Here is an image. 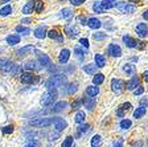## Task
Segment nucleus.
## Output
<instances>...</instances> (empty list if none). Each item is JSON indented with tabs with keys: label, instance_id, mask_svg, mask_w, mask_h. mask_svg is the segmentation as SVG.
Wrapping results in <instances>:
<instances>
[{
	"label": "nucleus",
	"instance_id": "6",
	"mask_svg": "<svg viewBox=\"0 0 148 147\" xmlns=\"http://www.w3.org/2000/svg\"><path fill=\"white\" fill-rule=\"evenodd\" d=\"M107 53L112 57H120L122 56V49L116 44H110V46L107 48Z\"/></svg>",
	"mask_w": 148,
	"mask_h": 147
},
{
	"label": "nucleus",
	"instance_id": "24",
	"mask_svg": "<svg viewBox=\"0 0 148 147\" xmlns=\"http://www.w3.org/2000/svg\"><path fill=\"white\" fill-rule=\"evenodd\" d=\"M98 93H99V88H98L97 85H94V86H87V88H86V94L90 95V97H95Z\"/></svg>",
	"mask_w": 148,
	"mask_h": 147
},
{
	"label": "nucleus",
	"instance_id": "34",
	"mask_svg": "<svg viewBox=\"0 0 148 147\" xmlns=\"http://www.w3.org/2000/svg\"><path fill=\"white\" fill-rule=\"evenodd\" d=\"M33 7H34V11H36V12H42L44 3L41 1V0H34V1H33Z\"/></svg>",
	"mask_w": 148,
	"mask_h": 147
},
{
	"label": "nucleus",
	"instance_id": "42",
	"mask_svg": "<svg viewBox=\"0 0 148 147\" xmlns=\"http://www.w3.org/2000/svg\"><path fill=\"white\" fill-rule=\"evenodd\" d=\"M131 125H132V122L130 119H123L122 122H120V129H123V130H127L131 127Z\"/></svg>",
	"mask_w": 148,
	"mask_h": 147
},
{
	"label": "nucleus",
	"instance_id": "40",
	"mask_svg": "<svg viewBox=\"0 0 148 147\" xmlns=\"http://www.w3.org/2000/svg\"><path fill=\"white\" fill-rule=\"evenodd\" d=\"M78 90V84L77 82H73V84H70V85L68 86V94H74V93Z\"/></svg>",
	"mask_w": 148,
	"mask_h": 147
},
{
	"label": "nucleus",
	"instance_id": "32",
	"mask_svg": "<svg viewBox=\"0 0 148 147\" xmlns=\"http://www.w3.org/2000/svg\"><path fill=\"white\" fill-rule=\"evenodd\" d=\"M145 114V107H143V106H140V107H138L135 111H134V118H142L143 115Z\"/></svg>",
	"mask_w": 148,
	"mask_h": 147
},
{
	"label": "nucleus",
	"instance_id": "29",
	"mask_svg": "<svg viewBox=\"0 0 148 147\" xmlns=\"http://www.w3.org/2000/svg\"><path fill=\"white\" fill-rule=\"evenodd\" d=\"M95 69H97V65H94V64H87V65H85L83 66V70L86 72L87 74H95Z\"/></svg>",
	"mask_w": 148,
	"mask_h": 147
},
{
	"label": "nucleus",
	"instance_id": "33",
	"mask_svg": "<svg viewBox=\"0 0 148 147\" xmlns=\"http://www.w3.org/2000/svg\"><path fill=\"white\" fill-rule=\"evenodd\" d=\"M102 143V137L101 135H94L91 139V147H99Z\"/></svg>",
	"mask_w": 148,
	"mask_h": 147
},
{
	"label": "nucleus",
	"instance_id": "7",
	"mask_svg": "<svg viewBox=\"0 0 148 147\" xmlns=\"http://www.w3.org/2000/svg\"><path fill=\"white\" fill-rule=\"evenodd\" d=\"M136 33H138L139 37H142V39H144V37L148 36V25L145 24V23H140V24L136 25Z\"/></svg>",
	"mask_w": 148,
	"mask_h": 147
},
{
	"label": "nucleus",
	"instance_id": "15",
	"mask_svg": "<svg viewBox=\"0 0 148 147\" xmlns=\"http://www.w3.org/2000/svg\"><path fill=\"white\" fill-rule=\"evenodd\" d=\"M32 50H33V46L27 45V46H23L21 49H18L17 52H16V55H17L18 57H25V56H27L28 53H31Z\"/></svg>",
	"mask_w": 148,
	"mask_h": 147
},
{
	"label": "nucleus",
	"instance_id": "46",
	"mask_svg": "<svg viewBox=\"0 0 148 147\" xmlns=\"http://www.w3.org/2000/svg\"><path fill=\"white\" fill-rule=\"evenodd\" d=\"M94 11H95L97 13H103V12H105V9L102 8L101 3H95V4H94Z\"/></svg>",
	"mask_w": 148,
	"mask_h": 147
},
{
	"label": "nucleus",
	"instance_id": "23",
	"mask_svg": "<svg viewBox=\"0 0 148 147\" xmlns=\"http://www.w3.org/2000/svg\"><path fill=\"white\" fill-rule=\"evenodd\" d=\"M87 25H89L91 29H98L102 24H101V21H99L98 19L91 17V19H89V20H87Z\"/></svg>",
	"mask_w": 148,
	"mask_h": 147
},
{
	"label": "nucleus",
	"instance_id": "57",
	"mask_svg": "<svg viewBox=\"0 0 148 147\" xmlns=\"http://www.w3.org/2000/svg\"><path fill=\"white\" fill-rule=\"evenodd\" d=\"M143 17L145 19V20H148V9H145L144 13H143Z\"/></svg>",
	"mask_w": 148,
	"mask_h": 147
},
{
	"label": "nucleus",
	"instance_id": "50",
	"mask_svg": "<svg viewBox=\"0 0 148 147\" xmlns=\"http://www.w3.org/2000/svg\"><path fill=\"white\" fill-rule=\"evenodd\" d=\"M38 146H40V143H38L37 141H34V139H33V141H31L29 143L27 144V146H24V147H38Z\"/></svg>",
	"mask_w": 148,
	"mask_h": 147
},
{
	"label": "nucleus",
	"instance_id": "44",
	"mask_svg": "<svg viewBox=\"0 0 148 147\" xmlns=\"http://www.w3.org/2000/svg\"><path fill=\"white\" fill-rule=\"evenodd\" d=\"M60 35H61V33H58V32H57V29H52V31H49L48 33H46V36L49 37V39H57Z\"/></svg>",
	"mask_w": 148,
	"mask_h": 147
},
{
	"label": "nucleus",
	"instance_id": "52",
	"mask_svg": "<svg viewBox=\"0 0 148 147\" xmlns=\"http://www.w3.org/2000/svg\"><path fill=\"white\" fill-rule=\"evenodd\" d=\"M82 101H74L73 104H71V107H73V110H78L79 109V105Z\"/></svg>",
	"mask_w": 148,
	"mask_h": 147
},
{
	"label": "nucleus",
	"instance_id": "17",
	"mask_svg": "<svg viewBox=\"0 0 148 147\" xmlns=\"http://www.w3.org/2000/svg\"><path fill=\"white\" fill-rule=\"evenodd\" d=\"M101 6L103 9H111L116 6V0H102Z\"/></svg>",
	"mask_w": 148,
	"mask_h": 147
},
{
	"label": "nucleus",
	"instance_id": "11",
	"mask_svg": "<svg viewBox=\"0 0 148 147\" xmlns=\"http://www.w3.org/2000/svg\"><path fill=\"white\" fill-rule=\"evenodd\" d=\"M66 126H68V123H66V121L62 119V118H56L54 121V129L56 131H62V130L66 129Z\"/></svg>",
	"mask_w": 148,
	"mask_h": 147
},
{
	"label": "nucleus",
	"instance_id": "51",
	"mask_svg": "<svg viewBox=\"0 0 148 147\" xmlns=\"http://www.w3.org/2000/svg\"><path fill=\"white\" fill-rule=\"evenodd\" d=\"M79 44L82 46H85V48H89V40H87V39H81Z\"/></svg>",
	"mask_w": 148,
	"mask_h": 147
},
{
	"label": "nucleus",
	"instance_id": "3",
	"mask_svg": "<svg viewBox=\"0 0 148 147\" xmlns=\"http://www.w3.org/2000/svg\"><path fill=\"white\" fill-rule=\"evenodd\" d=\"M56 98H57V92L53 89H50L49 92H46L42 94V98H41V104L44 106H48V105L53 104L56 101Z\"/></svg>",
	"mask_w": 148,
	"mask_h": 147
},
{
	"label": "nucleus",
	"instance_id": "5",
	"mask_svg": "<svg viewBox=\"0 0 148 147\" xmlns=\"http://www.w3.org/2000/svg\"><path fill=\"white\" fill-rule=\"evenodd\" d=\"M123 86H124V82L119 78H112L111 80V89L114 93H120L123 90Z\"/></svg>",
	"mask_w": 148,
	"mask_h": 147
},
{
	"label": "nucleus",
	"instance_id": "8",
	"mask_svg": "<svg viewBox=\"0 0 148 147\" xmlns=\"http://www.w3.org/2000/svg\"><path fill=\"white\" fill-rule=\"evenodd\" d=\"M13 66H15V64H13L11 60H8V58H1V60H0V69H1V70L11 72Z\"/></svg>",
	"mask_w": 148,
	"mask_h": 147
},
{
	"label": "nucleus",
	"instance_id": "37",
	"mask_svg": "<svg viewBox=\"0 0 148 147\" xmlns=\"http://www.w3.org/2000/svg\"><path fill=\"white\" fill-rule=\"evenodd\" d=\"M24 68L27 69V70H36V69H40V66H37L36 62H34V61H29V62H27Z\"/></svg>",
	"mask_w": 148,
	"mask_h": 147
},
{
	"label": "nucleus",
	"instance_id": "1",
	"mask_svg": "<svg viewBox=\"0 0 148 147\" xmlns=\"http://www.w3.org/2000/svg\"><path fill=\"white\" fill-rule=\"evenodd\" d=\"M66 84V76L65 74H54L45 82V86L48 89H56L60 86H64Z\"/></svg>",
	"mask_w": 148,
	"mask_h": 147
},
{
	"label": "nucleus",
	"instance_id": "53",
	"mask_svg": "<svg viewBox=\"0 0 148 147\" xmlns=\"http://www.w3.org/2000/svg\"><path fill=\"white\" fill-rule=\"evenodd\" d=\"M86 1V0H70V3L73 4V6H81V4H83Z\"/></svg>",
	"mask_w": 148,
	"mask_h": 147
},
{
	"label": "nucleus",
	"instance_id": "43",
	"mask_svg": "<svg viewBox=\"0 0 148 147\" xmlns=\"http://www.w3.org/2000/svg\"><path fill=\"white\" fill-rule=\"evenodd\" d=\"M92 39L97 40V41L103 40V39H106V33H103V32H97V33L92 35Z\"/></svg>",
	"mask_w": 148,
	"mask_h": 147
},
{
	"label": "nucleus",
	"instance_id": "56",
	"mask_svg": "<svg viewBox=\"0 0 148 147\" xmlns=\"http://www.w3.org/2000/svg\"><path fill=\"white\" fill-rule=\"evenodd\" d=\"M147 105H148V99H145V98H144V99H142V101H140V106L145 107Z\"/></svg>",
	"mask_w": 148,
	"mask_h": 147
},
{
	"label": "nucleus",
	"instance_id": "38",
	"mask_svg": "<svg viewBox=\"0 0 148 147\" xmlns=\"http://www.w3.org/2000/svg\"><path fill=\"white\" fill-rule=\"evenodd\" d=\"M12 12V7L11 6H5L0 9V16H8L9 13Z\"/></svg>",
	"mask_w": 148,
	"mask_h": 147
},
{
	"label": "nucleus",
	"instance_id": "13",
	"mask_svg": "<svg viewBox=\"0 0 148 147\" xmlns=\"http://www.w3.org/2000/svg\"><path fill=\"white\" fill-rule=\"evenodd\" d=\"M130 109H131V104L130 102H124V104H122L119 106V109L116 110V115L118 117H124V111H128Z\"/></svg>",
	"mask_w": 148,
	"mask_h": 147
},
{
	"label": "nucleus",
	"instance_id": "45",
	"mask_svg": "<svg viewBox=\"0 0 148 147\" xmlns=\"http://www.w3.org/2000/svg\"><path fill=\"white\" fill-rule=\"evenodd\" d=\"M71 146H73V138H71V137L65 138L64 143H62V147H71Z\"/></svg>",
	"mask_w": 148,
	"mask_h": 147
},
{
	"label": "nucleus",
	"instance_id": "21",
	"mask_svg": "<svg viewBox=\"0 0 148 147\" xmlns=\"http://www.w3.org/2000/svg\"><path fill=\"white\" fill-rule=\"evenodd\" d=\"M94 60H95L97 68H103L106 65V58L103 57V55H95L94 56Z\"/></svg>",
	"mask_w": 148,
	"mask_h": 147
},
{
	"label": "nucleus",
	"instance_id": "10",
	"mask_svg": "<svg viewBox=\"0 0 148 147\" xmlns=\"http://www.w3.org/2000/svg\"><path fill=\"white\" fill-rule=\"evenodd\" d=\"M38 61H40V64L45 68H49L50 65H52V60H50L49 56L45 55V53H38Z\"/></svg>",
	"mask_w": 148,
	"mask_h": 147
},
{
	"label": "nucleus",
	"instance_id": "4",
	"mask_svg": "<svg viewBox=\"0 0 148 147\" xmlns=\"http://www.w3.org/2000/svg\"><path fill=\"white\" fill-rule=\"evenodd\" d=\"M118 8V11L122 13H132L136 11V7L132 6V4H128L126 3V1H120V3H116V6H115Z\"/></svg>",
	"mask_w": 148,
	"mask_h": 147
},
{
	"label": "nucleus",
	"instance_id": "49",
	"mask_svg": "<svg viewBox=\"0 0 148 147\" xmlns=\"http://www.w3.org/2000/svg\"><path fill=\"white\" fill-rule=\"evenodd\" d=\"M78 21H79L82 25H87V19L85 17V16H83V15L78 16Z\"/></svg>",
	"mask_w": 148,
	"mask_h": 147
},
{
	"label": "nucleus",
	"instance_id": "36",
	"mask_svg": "<svg viewBox=\"0 0 148 147\" xmlns=\"http://www.w3.org/2000/svg\"><path fill=\"white\" fill-rule=\"evenodd\" d=\"M11 74L12 76H21L23 74V69L20 65H15V66L12 68V70H11Z\"/></svg>",
	"mask_w": 148,
	"mask_h": 147
},
{
	"label": "nucleus",
	"instance_id": "48",
	"mask_svg": "<svg viewBox=\"0 0 148 147\" xmlns=\"http://www.w3.org/2000/svg\"><path fill=\"white\" fill-rule=\"evenodd\" d=\"M13 131V126L12 125H8V126H5L3 129V133L4 134H9V133H12Z\"/></svg>",
	"mask_w": 148,
	"mask_h": 147
},
{
	"label": "nucleus",
	"instance_id": "28",
	"mask_svg": "<svg viewBox=\"0 0 148 147\" xmlns=\"http://www.w3.org/2000/svg\"><path fill=\"white\" fill-rule=\"evenodd\" d=\"M103 81H105V76L102 73H98V74H95V76L92 77V84L94 85H101V84H103Z\"/></svg>",
	"mask_w": 148,
	"mask_h": 147
},
{
	"label": "nucleus",
	"instance_id": "19",
	"mask_svg": "<svg viewBox=\"0 0 148 147\" xmlns=\"http://www.w3.org/2000/svg\"><path fill=\"white\" fill-rule=\"evenodd\" d=\"M69 57H70V52H69L68 49H62L61 53H60L58 60H60V62H61V64H65V62H68Z\"/></svg>",
	"mask_w": 148,
	"mask_h": 147
},
{
	"label": "nucleus",
	"instance_id": "39",
	"mask_svg": "<svg viewBox=\"0 0 148 147\" xmlns=\"http://www.w3.org/2000/svg\"><path fill=\"white\" fill-rule=\"evenodd\" d=\"M71 16H73V12H71V9L64 8V9L61 11V17H64V19H70Z\"/></svg>",
	"mask_w": 148,
	"mask_h": 147
},
{
	"label": "nucleus",
	"instance_id": "62",
	"mask_svg": "<svg viewBox=\"0 0 148 147\" xmlns=\"http://www.w3.org/2000/svg\"><path fill=\"white\" fill-rule=\"evenodd\" d=\"M60 1H65V0H60Z\"/></svg>",
	"mask_w": 148,
	"mask_h": 147
},
{
	"label": "nucleus",
	"instance_id": "60",
	"mask_svg": "<svg viewBox=\"0 0 148 147\" xmlns=\"http://www.w3.org/2000/svg\"><path fill=\"white\" fill-rule=\"evenodd\" d=\"M8 1H11V0H1L0 3H1V4H5V3H8Z\"/></svg>",
	"mask_w": 148,
	"mask_h": 147
},
{
	"label": "nucleus",
	"instance_id": "22",
	"mask_svg": "<svg viewBox=\"0 0 148 147\" xmlns=\"http://www.w3.org/2000/svg\"><path fill=\"white\" fill-rule=\"evenodd\" d=\"M34 76L32 73H24V74H21V82L23 84H32V82H34Z\"/></svg>",
	"mask_w": 148,
	"mask_h": 147
},
{
	"label": "nucleus",
	"instance_id": "54",
	"mask_svg": "<svg viewBox=\"0 0 148 147\" xmlns=\"http://www.w3.org/2000/svg\"><path fill=\"white\" fill-rule=\"evenodd\" d=\"M123 146V139H116V142L114 143L112 147H122Z\"/></svg>",
	"mask_w": 148,
	"mask_h": 147
},
{
	"label": "nucleus",
	"instance_id": "2",
	"mask_svg": "<svg viewBox=\"0 0 148 147\" xmlns=\"http://www.w3.org/2000/svg\"><path fill=\"white\" fill-rule=\"evenodd\" d=\"M56 118H36V119H31L29 125L34 126V127H46L50 126L52 123H54Z\"/></svg>",
	"mask_w": 148,
	"mask_h": 147
},
{
	"label": "nucleus",
	"instance_id": "25",
	"mask_svg": "<svg viewBox=\"0 0 148 147\" xmlns=\"http://www.w3.org/2000/svg\"><path fill=\"white\" fill-rule=\"evenodd\" d=\"M7 43H8L9 45H16V44L20 43V36H18V35H9V36L7 37Z\"/></svg>",
	"mask_w": 148,
	"mask_h": 147
},
{
	"label": "nucleus",
	"instance_id": "59",
	"mask_svg": "<svg viewBox=\"0 0 148 147\" xmlns=\"http://www.w3.org/2000/svg\"><path fill=\"white\" fill-rule=\"evenodd\" d=\"M32 20L31 19H24V20H21V23H31Z\"/></svg>",
	"mask_w": 148,
	"mask_h": 147
},
{
	"label": "nucleus",
	"instance_id": "20",
	"mask_svg": "<svg viewBox=\"0 0 148 147\" xmlns=\"http://www.w3.org/2000/svg\"><path fill=\"white\" fill-rule=\"evenodd\" d=\"M89 130H90V125H87V123H85V125H81L77 129V137H78V138L83 137V135L86 134Z\"/></svg>",
	"mask_w": 148,
	"mask_h": 147
},
{
	"label": "nucleus",
	"instance_id": "14",
	"mask_svg": "<svg viewBox=\"0 0 148 147\" xmlns=\"http://www.w3.org/2000/svg\"><path fill=\"white\" fill-rule=\"evenodd\" d=\"M139 85H140V80H139L138 77H132V78L127 82V89L128 90H135Z\"/></svg>",
	"mask_w": 148,
	"mask_h": 147
},
{
	"label": "nucleus",
	"instance_id": "9",
	"mask_svg": "<svg viewBox=\"0 0 148 147\" xmlns=\"http://www.w3.org/2000/svg\"><path fill=\"white\" fill-rule=\"evenodd\" d=\"M82 104L85 105V107H86L87 110H92L94 107H95V99L92 97H83L82 98Z\"/></svg>",
	"mask_w": 148,
	"mask_h": 147
},
{
	"label": "nucleus",
	"instance_id": "58",
	"mask_svg": "<svg viewBox=\"0 0 148 147\" xmlns=\"http://www.w3.org/2000/svg\"><path fill=\"white\" fill-rule=\"evenodd\" d=\"M143 77H144V80L148 82V72H144V73H143Z\"/></svg>",
	"mask_w": 148,
	"mask_h": 147
},
{
	"label": "nucleus",
	"instance_id": "27",
	"mask_svg": "<svg viewBox=\"0 0 148 147\" xmlns=\"http://www.w3.org/2000/svg\"><path fill=\"white\" fill-rule=\"evenodd\" d=\"M123 72H124V73H127L128 76H134V74H135V65L126 64L123 66Z\"/></svg>",
	"mask_w": 148,
	"mask_h": 147
},
{
	"label": "nucleus",
	"instance_id": "18",
	"mask_svg": "<svg viewBox=\"0 0 148 147\" xmlns=\"http://www.w3.org/2000/svg\"><path fill=\"white\" fill-rule=\"evenodd\" d=\"M46 29L45 27H37L36 29H34V37L36 39H44V37L46 36Z\"/></svg>",
	"mask_w": 148,
	"mask_h": 147
},
{
	"label": "nucleus",
	"instance_id": "41",
	"mask_svg": "<svg viewBox=\"0 0 148 147\" xmlns=\"http://www.w3.org/2000/svg\"><path fill=\"white\" fill-rule=\"evenodd\" d=\"M74 53H75V56H77V58L79 61H82L83 58H85V50H82L81 48H75L74 49Z\"/></svg>",
	"mask_w": 148,
	"mask_h": 147
},
{
	"label": "nucleus",
	"instance_id": "55",
	"mask_svg": "<svg viewBox=\"0 0 148 147\" xmlns=\"http://www.w3.org/2000/svg\"><path fill=\"white\" fill-rule=\"evenodd\" d=\"M57 138H58V131L54 133V134H50V139H52V141H56Z\"/></svg>",
	"mask_w": 148,
	"mask_h": 147
},
{
	"label": "nucleus",
	"instance_id": "35",
	"mask_svg": "<svg viewBox=\"0 0 148 147\" xmlns=\"http://www.w3.org/2000/svg\"><path fill=\"white\" fill-rule=\"evenodd\" d=\"M85 113L83 111H78L77 113V115L74 117V121H75V123H83L85 122Z\"/></svg>",
	"mask_w": 148,
	"mask_h": 147
},
{
	"label": "nucleus",
	"instance_id": "47",
	"mask_svg": "<svg viewBox=\"0 0 148 147\" xmlns=\"http://www.w3.org/2000/svg\"><path fill=\"white\" fill-rule=\"evenodd\" d=\"M134 93H135V95H142L143 93H144V88H143V86H140V85H139L138 88H136V89H135V92H134Z\"/></svg>",
	"mask_w": 148,
	"mask_h": 147
},
{
	"label": "nucleus",
	"instance_id": "31",
	"mask_svg": "<svg viewBox=\"0 0 148 147\" xmlns=\"http://www.w3.org/2000/svg\"><path fill=\"white\" fill-rule=\"evenodd\" d=\"M16 32H17V33H21L23 36H28V35L31 33V29L27 27H23V25H17V27H16Z\"/></svg>",
	"mask_w": 148,
	"mask_h": 147
},
{
	"label": "nucleus",
	"instance_id": "12",
	"mask_svg": "<svg viewBox=\"0 0 148 147\" xmlns=\"http://www.w3.org/2000/svg\"><path fill=\"white\" fill-rule=\"evenodd\" d=\"M65 33L68 35L70 39H74V37L78 36V29L74 25H66L65 27Z\"/></svg>",
	"mask_w": 148,
	"mask_h": 147
},
{
	"label": "nucleus",
	"instance_id": "26",
	"mask_svg": "<svg viewBox=\"0 0 148 147\" xmlns=\"http://www.w3.org/2000/svg\"><path fill=\"white\" fill-rule=\"evenodd\" d=\"M66 106H68V102H65V101L57 102V104H56L54 106H53V111H54V113H58V111H62Z\"/></svg>",
	"mask_w": 148,
	"mask_h": 147
},
{
	"label": "nucleus",
	"instance_id": "16",
	"mask_svg": "<svg viewBox=\"0 0 148 147\" xmlns=\"http://www.w3.org/2000/svg\"><path fill=\"white\" fill-rule=\"evenodd\" d=\"M123 41H124V44H126L128 48H136V44H138L135 39H132V37L128 36V35L123 36Z\"/></svg>",
	"mask_w": 148,
	"mask_h": 147
},
{
	"label": "nucleus",
	"instance_id": "61",
	"mask_svg": "<svg viewBox=\"0 0 148 147\" xmlns=\"http://www.w3.org/2000/svg\"><path fill=\"white\" fill-rule=\"evenodd\" d=\"M128 1H132V3H139L140 0H128Z\"/></svg>",
	"mask_w": 148,
	"mask_h": 147
},
{
	"label": "nucleus",
	"instance_id": "30",
	"mask_svg": "<svg viewBox=\"0 0 148 147\" xmlns=\"http://www.w3.org/2000/svg\"><path fill=\"white\" fill-rule=\"evenodd\" d=\"M32 11H34V7H33V3L29 1V3H27L24 6V8H23V13H24V15H31Z\"/></svg>",
	"mask_w": 148,
	"mask_h": 147
}]
</instances>
